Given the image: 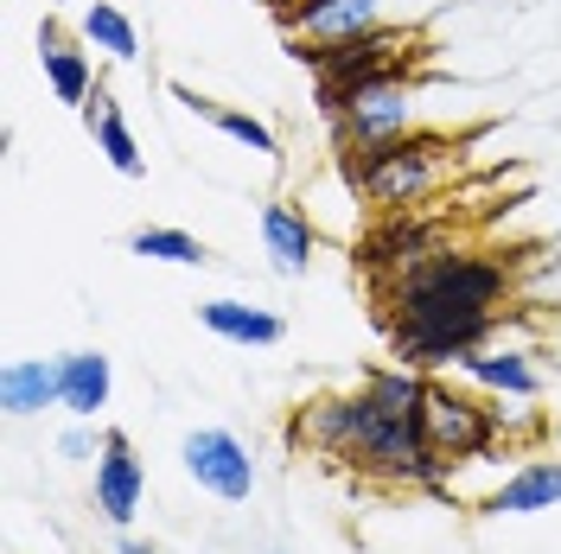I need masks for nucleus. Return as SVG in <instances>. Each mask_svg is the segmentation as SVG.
<instances>
[{
	"instance_id": "obj_11",
	"label": "nucleus",
	"mask_w": 561,
	"mask_h": 554,
	"mask_svg": "<svg viewBox=\"0 0 561 554\" xmlns=\"http://www.w3.org/2000/svg\"><path fill=\"white\" fill-rule=\"evenodd\" d=\"M447 243H454V230H447L440 217H427V210H396V217H383V230L364 243V262L383 268V275H402V268L427 262L434 249H447Z\"/></svg>"
},
{
	"instance_id": "obj_2",
	"label": "nucleus",
	"mask_w": 561,
	"mask_h": 554,
	"mask_svg": "<svg viewBox=\"0 0 561 554\" xmlns=\"http://www.w3.org/2000/svg\"><path fill=\"white\" fill-rule=\"evenodd\" d=\"M459 166V140L440 135V128H415V135L389 140V147H370V153H351L339 160L345 185L364 198L370 210H421L427 198H440V185L454 178Z\"/></svg>"
},
{
	"instance_id": "obj_19",
	"label": "nucleus",
	"mask_w": 561,
	"mask_h": 554,
	"mask_svg": "<svg viewBox=\"0 0 561 554\" xmlns=\"http://www.w3.org/2000/svg\"><path fill=\"white\" fill-rule=\"evenodd\" d=\"M58 357H65V415L103 420L115 402V363L103 350H58Z\"/></svg>"
},
{
	"instance_id": "obj_6",
	"label": "nucleus",
	"mask_w": 561,
	"mask_h": 554,
	"mask_svg": "<svg viewBox=\"0 0 561 554\" xmlns=\"http://www.w3.org/2000/svg\"><path fill=\"white\" fill-rule=\"evenodd\" d=\"M421 427H427V447L440 452L447 465H472V459H491L497 452V408H485L479 395H466V389H454V382H427V415H421Z\"/></svg>"
},
{
	"instance_id": "obj_4",
	"label": "nucleus",
	"mask_w": 561,
	"mask_h": 554,
	"mask_svg": "<svg viewBox=\"0 0 561 554\" xmlns=\"http://www.w3.org/2000/svg\"><path fill=\"white\" fill-rule=\"evenodd\" d=\"M294 58L313 70V96H319V108H325V103H339L345 90L370 83V77L415 70L421 65V33L402 26V20H383V26L345 38V45H313V51H294Z\"/></svg>"
},
{
	"instance_id": "obj_21",
	"label": "nucleus",
	"mask_w": 561,
	"mask_h": 554,
	"mask_svg": "<svg viewBox=\"0 0 561 554\" xmlns=\"http://www.w3.org/2000/svg\"><path fill=\"white\" fill-rule=\"evenodd\" d=\"M128 255L140 262H167V268H205L210 249L192 236V230H179V223H140L135 236H128Z\"/></svg>"
},
{
	"instance_id": "obj_5",
	"label": "nucleus",
	"mask_w": 561,
	"mask_h": 554,
	"mask_svg": "<svg viewBox=\"0 0 561 554\" xmlns=\"http://www.w3.org/2000/svg\"><path fill=\"white\" fill-rule=\"evenodd\" d=\"M179 465L217 504H249L255 485H262V459H255V447H249L237 427H192L179 440Z\"/></svg>"
},
{
	"instance_id": "obj_26",
	"label": "nucleus",
	"mask_w": 561,
	"mask_h": 554,
	"mask_svg": "<svg viewBox=\"0 0 561 554\" xmlns=\"http://www.w3.org/2000/svg\"><path fill=\"white\" fill-rule=\"evenodd\" d=\"M275 7H287V0H275Z\"/></svg>"
},
{
	"instance_id": "obj_18",
	"label": "nucleus",
	"mask_w": 561,
	"mask_h": 554,
	"mask_svg": "<svg viewBox=\"0 0 561 554\" xmlns=\"http://www.w3.org/2000/svg\"><path fill=\"white\" fill-rule=\"evenodd\" d=\"M173 103L185 108V115H198V122H210L224 140H237V147H249V153H262V160H280V135L262 122V115H249V108H230V103H210V96H198V90H185V83H173Z\"/></svg>"
},
{
	"instance_id": "obj_14",
	"label": "nucleus",
	"mask_w": 561,
	"mask_h": 554,
	"mask_svg": "<svg viewBox=\"0 0 561 554\" xmlns=\"http://www.w3.org/2000/svg\"><path fill=\"white\" fill-rule=\"evenodd\" d=\"M0 408L7 420H38L45 408H65V357H13L0 370Z\"/></svg>"
},
{
	"instance_id": "obj_12",
	"label": "nucleus",
	"mask_w": 561,
	"mask_h": 554,
	"mask_svg": "<svg viewBox=\"0 0 561 554\" xmlns=\"http://www.w3.org/2000/svg\"><path fill=\"white\" fill-rule=\"evenodd\" d=\"M255 230H262V255H268V268L280 280H300L313 268V249H319V230L307 205H294V198H268L262 217H255Z\"/></svg>"
},
{
	"instance_id": "obj_22",
	"label": "nucleus",
	"mask_w": 561,
	"mask_h": 554,
	"mask_svg": "<svg viewBox=\"0 0 561 554\" xmlns=\"http://www.w3.org/2000/svg\"><path fill=\"white\" fill-rule=\"evenodd\" d=\"M103 434L108 427H96V420H70L65 434H58V459H65V465H96Z\"/></svg>"
},
{
	"instance_id": "obj_3",
	"label": "nucleus",
	"mask_w": 561,
	"mask_h": 554,
	"mask_svg": "<svg viewBox=\"0 0 561 554\" xmlns=\"http://www.w3.org/2000/svg\"><path fill=\"white\" fill-rule=\"evenodd\" d=\"M325 128H332V153L351 160V153H370V147H389V140L427 128V83L415 70H396V77H370L345 90L339 103L319 108Z\"/></svg>"
},
{
	"instance_id": "obj_25",
	"label": "nucleus",
	"mask_w": 561,
	"mask_h": 554,
	"mask_svg": "<svg viewBox=\"0 0 561 554\" xmlns=\"http://www.w3.org/2000/svg\"><path fill=\"white\" fill-rule=\"evenodd\" d=\"M556 440H561V420H556Z\"/></svg>"
},
{
	"instance_id": "obj_8",
	"label": "nucleus",
	"mask_w": 561,
	"mask_h": 554,
	"mask_svg": "<svg viewBox=\"0 0 561 554\" xmlns=\"http://www.w3.org/2000/svg\"><path fill=\"white\" fill-rule=\"evenodd\" d=\"M90 504H96V517H103L108 529H115V535H122V529H135L140 504H147V459L135 452V440H128L122 427H108V434H103Z\"/></svg>"
},
{
	"instance_id": "obj_1",
	"label": "nucleus",
	"mask_w": 561,
	"mask_h": 554,
	"mask_svg": "<svg viewBox=\"0 0 561 554\" xmlns=\"http://www.w3.org/2000/svg\"><path fill=\"white\" fill-rule=\"evenodd\" d=\"M511 300V268L485 249H434L427 262L383 280L389 363H409L421 377L459 370L479 345L497 338Z\"/></svg>"
},
{
	"instance_id": "obj_7",
	"label": "nucleus",
	"mask_w": 561,
	"mask_h": 554,
	"mask_svg": "<svg viewBox=\"0 0 561 554\" xmlns=\"http://www.w3.org/2000/svg\"><path fill=\"white\" fill-rule=\"evenodd\" d=\"M364 440H370V395H364V382H357V389L313 395V402L294 415V447H307L313 459L339 465V472H357Z\"/></svg>"
},
{
	"instance_id": "obj_17",
	"label": "nucleus",
	"mask_w": 561,
	"mask_h": 554,
	"mask_svg": "<svg viewBox=\"0 0 561 554\" xmlns=\"http://www.w3.org/2000/svg\"><path fill=\"white\" fill-rule=\"evenodd\" d=\"M83 122H90V135H96V153H103L108 166L122 178H147V153H140L135 128H128V115H122V103H115V90L108 83H96V96L77 108Z\"/></svg>"
},
{
	"instance_id": "obj_16",
	"label": "nucleus",
	"mask_w": 561,
	"mask_h": 554,
	"mask_svg": "<svg viewBox=\"0 0 561 554\" xmlns=\"http://www.w3.org/2000/svg\"><path fill=\"white\" fill-rule=\"evenodd\" d=\"M198 325L224 345H243V350H275L287 338V319L255 300H198Z\"/></svg>"
},
{
	"instance_id": "obj_24",
	"label": "nucleus",
	"mask_w": 561,
	"mask_h": 554,
	"mask_svg": "<svg viewBox=\"0 0 561 554\" xmlns=\"http://www.w3.org/2000/svg\"><path fill=\"white\" fill-rule=\"evenodd\" d=\"M45 7H51V13H58V7H70V0H45Z\"/></svg>"
},
{
	"instance_id": "obj_10",
	"label": "nucleus",
	"mask_w": 561,
	"mask_h": 554,
	"mask_svg": "<svg viewBox=\"0 0 561 554\" xmlns=\"http://www.w3.org/2000/svg\"><path fill=\"white\" fill-rule=\"evenodd\" d=\"M38 70H45V83H51V96L65 108H83L96 96V51L83 45V33H70L58 13H45V26H38Z\"/></svg>"
},
{
	"instance_id": "obj_15",
	"label": "nucleus",
	"mask_w": 561,
	"mask_h": 554,
	"mask_svg": "<svg viewBox=\"0 0 561 554\" xmlns=\"http://www.w3.org/2000/svg\"><path fill=\"white\" fill-rule=\"evenodd\" d=\"M561 504V459H524L517 472H504L485 490V517H542Z\"/></svg>"
},
{
	"instance_id": "obj_9",
	"label": "nucleus",
	"mask_w": 561,
	"mask_h": 554,
	"mask_svg": "<svg viewBox=\"0 0 561 554\" xmlns=\"http://www.w3.org/2000/svg\"><path fill=\"white\" fill-rule=\"evenodd\" d=\"M383 20H389V0H287L280 7V26L294 38V51L345 45V38L383 26Z\"/></svg>"
},
{
	"instance_id": "obj_20",
	"label": "nucleus",
	"mask_w": 561,
	"mask_h": 554,
	"mask_svg": "<svg viewBox=\"0 0 561 554\" xmlns=\"http://www.w3.org/2000/svg\"><path fill=\"white\" fill-rule=\"evenodd\" d=\"M77 33L90 51H103L108 65H140V26L115 7V0H90L83 13H77Z\"/></svg>"
},
{
	"instance_id": "obj_13",
	"label": "nucleus",
	"mask_w": 561,
	"mask_h": 554,
	"mask_svg": "<svg viewBox=\"0 0 561 554\" xmlns=\"http://www.w3.org/2000/svg\"><path fill=\"white\" fill-rule=\"evenodd\" d=\"M459 377L472 389H485V395H497V402H536L542 395V370H536V357L524 345H479L459 363Z\"/></svg>"
},
{
	"instance_id": "obj_23",
	"label": "nucleus",
	"mask_w": 561,
	"mask_h": 554,
	"mask_svg": "<svg viewBox=\"0 0 561 554\" xmlns=\"http://www.w3.org/2000/svg\"><path fill=\"white\" fill-rule=\"evenodd\" d=\"M115 554H160V549H153V542H140V535H128V529H122V549H115Z\"/></svg>"
}]
</instances>
